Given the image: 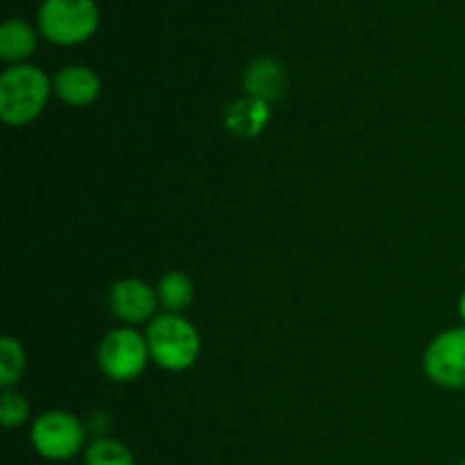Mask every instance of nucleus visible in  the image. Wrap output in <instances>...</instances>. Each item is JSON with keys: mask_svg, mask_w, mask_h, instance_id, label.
<instances>
[{"mask_svg": "<svg viewBox=\"0 0 465 465\" xmlns=\"http://www.w3.org/2000/svg\"><path fill=\"white\" fill-rule=\"evenodd\" d=\"M459 465H465V461H461V463H459Z\"/></svg>", "mask_w": 465, "mask_h": 465, "instance_id": "obj_17", "label": "nucleus"}, {"mask_svg": "<svg viewBox=\"0 0 465 465\" xmlns=\"http://www.w3.org/2000/svg\"><path fill=\"white\" fill-rule=\"evenodd\" d=\"M159 307L166 313H182L193 300V284L189 277L180 271H171L159 280L157 284Z\"/></svg>", "mask_w": 465, "mask_h": 465, "instance_id": "obj_12", "label": "nucleus"}, {"mask_svg": "<svg viewBox=\"0 0 465 465\" xmlns=\"http://www.w3.org/2000/svg\"><path fill=\"white\" fill-rule=\"evenodd\" d=\"M243 86L248 91L250 98L266 100V103H272V100L282 98L286 89V73L282 68L280 62L271 57L254 59L248 68H245L243 75Z\"/></svg>", "mask_w": 465, "mask_h": 465, "instance_id": "obj_10", "label": "nucleus"}, {"mask_svg": "<svg viewBox=\"0 0 465 465\" xmlns=\"http://www.w3.org/2000/svg\"><path fill=\"white\" fill-rule=\"evenodd\" d=\"M27 418H30V402L16 391L5 389L0 395V422H3V427L12 430V427L23 425Z\"/></svg>", "mask_w": 465, "mask_h": 465, "instance_id": "obj_15", "label": "nucleus"}, {"mask_svg": "<svg viewBox=\"0 0 465 465\" xmlns=\"http://www.w3.org/2000/svg\"><path fill=\"white\" fill-rule=\"evenodd\" d=\"M84 465H134V457L121 440L100 436L84 448Z\"/></svg>", "mask_w": 465, "mask_h": 465, "instance_id": "obj_13", "label": "nucleus"}, {"mask_svg": "<svg viewBox=\"0 0 465 465\" xmlns=\"http://www.w3.org/2000/svg\"><path fill=\"white\" fill-rule=\"evenodd\" d=\"M53 91V80L35 64H12L0 75V118L21 127L44 112Z\"/></svg>", "mask_w": 465, "mask_h": 465, "instance_id": "obj_1", "label": "nucleus"}, {"mask_svg": "<svg viewBox=\"0 0 465 465\" xmlns=\"http://www.w3.org/2000/svg\"><path fill=\"white\" fill-rule=\"evenodd\" d=\"M272 116L271 103L259 98H241L225 109V125L232 134L252 139L266 130Z\"/></svg>", "mask_w": 465, "mask_h": 465, "instance_id": "obj_9", "label": "nucleus"}, {"mask_svg": "<svg viewBox=\"0 0 465 465\" xmlns=\"http://www.w3.org/2000/svg\"><path fill=\"white\" fill-rule=\"evenodd\" d=\"M53 89L71 107H86L100 95V77L89 66H64L54 73Z\"/></svg>", "mask_w": 465, "mask_h": 465, "instance_id": "obj_8", "label": "nucleus"}, {"mask_svg": "<svg viewBox=\"0 0 465 465\" xmlns=\"http://www.w3.org/2000/svg\"><path fill=\"white\" fill-rule=\"evenodd\" d=\"M35 27L23 18H7L0 25V57L9 64H23V59L30 57L36 48Z\"/></svg>", "mask_w": 465, "mask_h": 465, "instance_id": "obj_11", "label": "nucleus"}, {"mask_svg": "<svg viewBox=\"0 0 465 465\" xmlns=\"http://www.w3.org/2000/svg\"><path fill=\"white\" fill-rule=\"evenodd\" d=\"M425 372L445 389H465V327L443 331L425 352Z\"/></svg>", "mask_w": 465, "mask_h": 465, "instance_id": "obj_6", "label": "nucleus"}, {"mask_svg": "<svg viewBox=\"0 0 465 465\" xmlns=\"http://www.w3.org/2000/svg\"><path fill=\"white\" fill-rule=\"evenodd\" d=\"M150 361L148 341L132 327H116L100 341L98 363L112 381H132L145 371Z\"/></svg>", "mask_w": 465, "mask_h": 465, "instance_id": "obj_5", "label": "nucleus"}, {"mask_svg": "<svg viewBox=\"0 0 465 465\" xmlns=\"http://www.w3.org/2000/svg\"><path fill=\"white\" fill-rule=\"evenodd\" d=\"M30 443L35 452L48 461H68L84 452L86 430L73 413L45 411L32 422Z\"/></svg>", "mask_w": 465, "mask_h": 465, "instance_id": "obj_4", "label": "nucleus"}, {"mask_svg": "<svg viewBox=\"0 0 465 465\" xmlns=\"http://www.w3.org/2000/svg\"><path fill=\"white\" fill-rule=\"evenodd\" d=\"M159 307L157 289L145 284L143 280H121L109 289V309L114 316L130 325H139V322L153 321L154 312Z\"/></svg>", "mask_w": 465, "mask_h": 465, "instance_id": "obj_7", "label": "nucleus"}, {"mask_svg": "<svg viewBox=\"0 0 465 465\" xmlns=\"http://www.w3.org/2000/svg\"><path fill=\"white\" fill-rule=\"evenodd\" d=\"M100 12L95 0H44L36 27L44 39L57 45H80L95 35Z\"/></svg>", "mask_w": 465, "mask_h": 465, "instance_id": "obj_3", "label": "nucleus"}, {"mask_svg": "<svg viewBox=\"0 0 465 465\" xmlns=\"http://www.w3.org/2000/svg\"><path fill=\"white\" fill-rule=\"evenodd\" d=\"M463 263H465V259H463Z\"/></svg>", "mask_w": 465, "mask_h": 465, "instance_id": "obj_18", "label": "nucleus"}, {"mask_svg": "<svg viewBox=\"0 0 465 465\" xmlns=\"http://www.w3.org/2000/svg\"><path fill=\"white\" fill-rule=\"evenodd\" d=\"M25 371V352L14 336L0 339V386L12 389Z\"/></svg>", "mask_w": 465, "mask_h": 465, "instance_id": "obj_14", "label": "nucleus"}, {"mask_svg": "<svg viewBox=\"0 0 465 465\" xmlns=\"http://www.w3.org/2000/svg\"><path fill=\"white\" fill-rule=\"evenodd\" d=\"M459 316H461L465 327V291L461 293V298H459Z\"/></svg>", "mask_w": 465, "mask_h": 465, "instance_id": "obj_16", "label": "nucleus"}, {"mask_svg": "<svg viewBox=\"0 0 465 465\" xmlns=\"http://www.w3.org/2000/svg\"><path fill=\"white\" fill-rule=\"evenodd\" d=\"M150 359L171 372L186 371L200 357V334L182 313H162L145 330Z\"/></svg>", "mask_w": 465, "mask_h": 465, "instance_id": "obj_2", "label": "nucleus"}]
</instances>
